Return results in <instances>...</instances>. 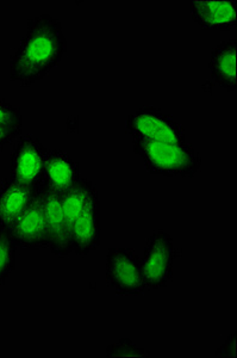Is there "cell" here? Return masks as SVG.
Segmentation results:
<instances>
[{
    "label": "cell",
    "instance_id": "cell-1",
    "mask_svg": "<svg viewBox=\"0 0 237 358\" xmlns=\"http://www.w3.org/2000/svg\"><path fill=\"white\" fill-rule=\"evenodd\" d=\"M67 50L61 22L43 13L28 21L26 34L10 59V79L22 87L42 80L61 62Z\"/></svg>",
    "mask_w": 237,
    "mask_h": 358
},
{
    "label": "cell",
    "instance_id": "cell-2",
    "mask_svg": "<svg viewBox=\"0 0 237 358\" xmlns=\"http://www.w3.org/2000/svg\"><path fill=\"white\" fill-rule=\"evenodd\" d=\"M132 147L151 175L192 178L203 164L201 155L188 143L134 140Z\"/></svg>",
    "mask_w": 237,
    "mask_h": 358
},
{
    "label": "cell",
    "instance_id": "cell-3",
    "mask_svg": "<svg viewBox=\"0 0 237 358\" xmlns=\"http://www.w3.org/2000/svg\"><path fill=\"white\" fill-rule=\"evenodd\" d=\"M179 252L174 246L172 236L158 229L148 239L141 266L147 290L165 288L173 278V265Z\"/></svg>",
    "mask_w": 237,
    "mask_h": 358
},
{
    "label": "cell",
    "instance_id": "cell-4",
    "mask_svg": "<svg viewBox=\"0 0 237 358\" xmlns=\"http://www.w3.org/2000/svg\"><path fill=\"white\" fill-rule=\"evenodd\" d=\"M125 126L134 140L186 143L184 127L153 106H142L129 115Z\"/></svg>",
    "mask_w": 237,
    "mask_h": 358
},
{
    "label": "cell",
    "instance_id": "cell-5",
    "mask_svg": "<svg viewBox=\"0 0 237 358\" xmlns=\"http://www.w3.org/2000/svg\"><path fill=\"white\" fill-rule=\"evenodd\" d=\"M105 278L109 287L122 296H137L147 290L141 258L131 248L109 250L105 262Z\"/></svg>",
    "mask_w": 237,
    "mask_h": 358
},
{
    "label": "cell",
    "instance_id": "cell-6",
    "mask_svg": "<svg viewBox=\"0 0 237 358\" xmlns=\"http://www.w3.org/2000/svg\"><path fill=\"white\" fill-rule=\"evenodd\" d=\"M8 238L22 250H42L48 248V231L45 224L40 187L24 210L3 226Z\"/></svg>",
    "mask_w": 237,
    "mask_h": 358
},
{
    "label": "cell",
    "instance_id": "cell-7",
    "mask_svg": "<svg viewBox=\"0 0 237 358\" xmlns=\"http://www.w3.org/2000/svg\"><path fill=\"white\" fill-rule=\"evenodd\" d=\"M48 152L35 135H22L10 158V178L29 187H41Z\"/></svg>",
    "mask_w": 237,
    "mask_h": 358
},
{
    "label": "cell",
    "instance_id": "cell-8",
    "mask_svg": "<svg viewBox=\"0 0 237 358\" xmlns=\"http://www.w3.org/2000/svg\"><path fill=\"white\" fill-rule=\"evenodd\" d=\"M40 192L48 231V248L55 256L61 258L70 256L73 252L70 241V228L62 210L60 196L43 185L40 187Z\"/></svg>",
    "mask_w": 237,
    "mask_h": 358
},
{
    "label": "cell",
    "instance_id": "cell-9",
    "mask_svg": "<svg viewBox=\"0 0 237 358\" xmlns=\"http://www.w3.org/2000/svg\"><path fill=\"white\" fill-rule=\"evenodd\" d=\"M188 5L192 21L201 29L228 31L236 28V0H192Z\"/></svg>",
    "mask_w": 237,
    "mask_h": 358
},
{
    "label": "cell",
    "instance_id": "cell-10",
    "mask_svg": "<svg viewBox=\"0 0 237 358\" xmlns=\"http://www.w3.org/2000/svg\"><path fill=\"white\" fill-rule=\"evenodd\" d=\"M73 252L85 257L94 252L100 244V202L94 201L70 227Z\"/></svg>",
    "mask_w": 237,
    "mask_h": 358
},
{
    "label": "cell",
    "instance_id": "cell-11",
    "mask_svg": "<svg viewBox=\"0 0 237 358\" xmlns=\"http://www.w3.org/2000/svg\"><path fill=\"white\" fill-rule=\"evenodd\" d=\"M80 177L78 163L70 155L60 150L48 152L41 185L61 195L73 187Z\"/></svg>",
    "mask_w": 237,
    "mask_h": 358
},
{
    "label": "cell",
    "instance_id": "cell-12",
    "mask_svg": "<svg viewBox=\"0 0 237 358\" xmlns=\"http://www.w3.org/2000/svg\"><path fill=\"white\" fill-rule=\"evenodd\" d=\"M208 69L213 80L227 92L237 89V41L230 38L211 52Z\"/></svg>",
    "mask_w": 237,
    "mask_h": 358
},
{
    "label": "cell",
    "instance_id": "cell-13",
    "mask_svg": "<svg viewBox=\"0 0 237 358\" xmlns=\"http://www.w3.org/2000/svg\"><path fill=\"white\" fill-rule=\"evenodd\" d=\"M38 187L5 178L0 184V227L16 219L36 195Z\"/></svg>",
    "mask_w": 237,
    "mask_h": 358
},
{
    "label": "cell",
    "instance_id": "cell-14",
    "mask_svg": "<svg viewBox=\"0 0 237 358\" xmlns=\"http://www.w3.org/2000/svg\"><path fill=\"white\" fill-rule=\"evenodd\" d=\"M59 196L61 201L62 210L65 214L66 220L70 224V228L72 227L74 221L77 220L94 201L99 200L97 185L90 179L84 177H80L73 187Z\"/></svg>",
    "mask_w": 237,
    "mask_h": 358
},
{
    "label": "cell",
    "instance_id": "cell-15",
    "mask_svg": "<svg viewBox=\"0 0 237 358\" xmlns=\"http://www.w3.org/2000/svg\"><path fill=\"white\" fill-rule=\"evenodd\" d=\"M17 246L0 227V287L5 285L16 268Z\"/></svg>",
    "mask_w": 237,
    "mask_h": 358
},
{
    "label": "cell",
    "instance_id": "cell-16",
    "mask_svg": "<svg viewBox=\"0 0 237 358\" xmlns=\"http://www.w3.org/2000/svg\"><path fill=\"white\" fill-rule=\"evenodd\" d=\"M23 122L24 117L21 108L0 97V128L23 131Z\"/></svg>",
    "mask_w": 237,
    "mask_h": 358
},
{
    "label": "cell",
    "instance_id": "cell-17",
    "mask_svg": "<svg viewBox=\"0 0 237 358\" xmlns=\"http://www.w3.org/2000/svg\"><path fill=\"white\" fill-rule=\"evenodd\" d=\"M107 357H151V352L144 350L131 342L129 338H122L118 342L114 343L107 346L105 351Z\"/></svg>",
    "mask_w": 237,
    "mask_h": 358
},
{
    "label": "cell",
    "instance_id": "cell-18",
    "mask_svg": "<svg viewBox=\"0 0 237 358\" xmlns=\"http://www.w3.org/2000/svg\"><path fill=\"white\" fill-rule=\"evenodd\" d=\"M215 356L221 358H237L236 334L235 332L228 336L224 344L217 349Z\"/></svg>",
    "mask_w": 237,
    "mask_h": 358
},
{
    "label": "cell",
    "instance_id": "cell-19",
    "mask_svg": "<svg viewBox=\"0 0 237 358\" xmlns=\"http://www.w3.org/2000/svg\"><path fill=\"white\" fill-rule=\"evenodd\" d=\"M23 131H15V129H1L0 128V153L4 151L5 147L13 141L15 138L21 136Z\"/></svg>",
    "mask_w": 237,
    "mask_h": 358
}]
</instances>
